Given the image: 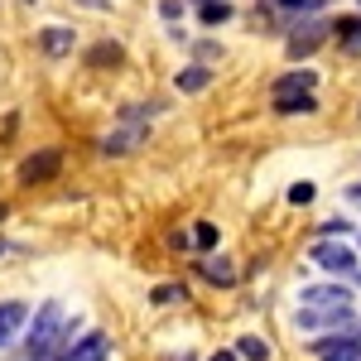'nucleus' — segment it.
I'll use <instances>...</instances> for the list:
<instances>
[{
	"label": "nucleus",
	"instance_id": "nucleus-1",
	"mask_svg": "<svg viewBox=\"0 0 361 361\" xmlns=\"http://www.w3.org/2000/svg\"><path fill=\"white\" fill-rule=\"evenodd\" d=\"M63 342H68V313H63V304H44L34 313L29 333H25V357L29 361H54Z\"/></svg>",
	"mask_w": 361,
	"mask_h": 361
},
{
	"label": "nucleus",
	"instance_id": "nucleus-2",
	"mask_svg": "<svg viewBox=\"0 0 361 361\" xmlns=\"http://www.w3.org/2000/svg\"><path fill=\"white\" fill-rule=\"evenodd\" d=\"M308 352L318 361H361V323H352L347 333H337V337H318Z\"/></svg>",
	"mask_w": 361,
	"mask_h": 361
},
{
	"label": "nucleus",
	"instance_id": "nucleus-3",
	"mask_svg": "<svg viewBox=\"0 0 361 361\" xmlns=\"http://www.w3.org/2000/svg\"><path fill=\"white\" fill-rule=\"evenodd\" d=\"M313 265H323V270H333V275H347L361 284V265H357V250L342 246V241H318L313 246Z\"/></svg>",
	"mask_w": 361,
	"mask_h": 361
},
{
	"label": "nucleus",
	"instance_id": "nucleus-4",
	"mask_svg": "<svg viewBox=\"0 0 361 361\" xmlns=\"http://www.w3.org/2000/svg\"><path fill=\"white\" fill-rule=\"evenodd\" d=\"M352 308H299V328L304 333H323V328H352Z\"/></svg>",
	"mask_w": 361,
	"mask_h": 361
},
{
	"label": "nucleus",
	"instance_id": "nucleus-5",
	"mask_svg": "<svg viewBox=\"0 0 361 361\" xmlns=\"http://www.w3.org/2000/svg\"><path fill=\"white\" fill-rule=\"evenodd\" d=\"M58 169H63V154L58 149H39V154H29L20 164V183H49Z\"/></svg>",
	"mask_w": 361,
	"mask_h": 361
},
{
	"label": "nucleus",
	"instance_id": "nucleus-6",
	"mask_svg": "<svg viewBox=\"0 0 361 361\" xmlns=\"http://www.w3.org/2000/svg\"><path fill=\"white\" fill-rule=\"evenodd\" d=\"M299 308H352V294L342 284H308L299 294Z\"/></svg>",
	"mask_w": 361,
	"mask_h": 361
},
{
	"label": "nucleus",
	"instance_id": "nucleus-7",
	"mask_svg": "<svg viewBox=\"0 0 361 361\" xmlns=\"http://www.w3.org/2000/svg\"><path fill=\"white\" fill-rule=\"evenodd\" d=\"M63 361H111V342L106 333H87L73 347H63Z\"/></svg>",
	"mask_w": 361,
	"mask_h": 361
},
{
	"label": "nucleus",
	"instance_id": "nucleus-8",
	"mask_svg": "<svg viewBox=\"0 0 361 361\" xmlns=\"http://www.w3.org/2000/svg\"><path fill=\"white\" fill-rule=\"evenodd\" d=\"M140 135H145V111H130L126 116V126H121V135H106V154H126L130 145H140Z\"/></svg>",
	"mask_w": 361,
	"mask_h": 361
},
{
	"label": "nucleus",
	"instance_id": "nucleus-9",
	"mask_svg": "<svg viewBox=\"0 0 361 361\" xmlns=\"http://www.w3.org/2000/svg\"><path fill=\"white\" fill-rule=\"evenodd\" d=\"M323 34H328L323 20H308L304 29H294V39H289V58H308L318 44H323Z\"/></svg>",
	"mask_w": 361,
	"mask_h": 361
},
{
	"label": "nucleus",
	"instance_id": "nucleus-10",
	"mask_svg": "<svg viewBox=\"0 0 361 361\" xmlns=\"http://www.w3.org/2000/svg\"><path fill=\"white\" fill-rule=\"evenodd\" d=\"M313 87H318V73H308V68H294V73H284V78H279L270 92H275V97H308Z\"/></svg>",
	"mask_w": 361,
	"mask_h": 361
},
{
	"label": "nucleus",
	"instance_id": "nucleus-11",
	"mask_svg": "<svg viewBox=\"0 0 361 361\" xmlns=\"http://www.w3.org/2000/svg\"><path fill=\"white\" fill-rule=\"evenodd\" d=\"M25 318H29L25 304H15V299H10V304H0V347H10V342H15V333L25 328Z\"/></svg>",
	"mask_w": 361,
	"mask_h": 361
},
{
	"label": "nucleus",
	"instance_id": "nucleus-12",
	"mask_svg": "<svg viewBox=\"0 0 361 361\" xmlns=\"http://www.w3.org/2000/svg\"><path fill=\"white\" fill-rule=\"evenodd\" d=\"M39 54H49V58L73 54V29H39Z\"/></svg>",
	"mask_w": 361,
	"mask_h": 361
},
{
	"label": "nucleus",
	"instance_id": "nucleus-13",
	"mask_svg": "<svg viewBox=\"0 0 361 361\" xmlns=\"http://www.w3.org/2000/svg\"><path fill=\"white\" fill-rule=\"evenodd\" d=\"M236 357H241V361H270V342H260V337H241V342H236Z\"/></svg>",
	"mask_w": 361,
	"mask_h": 361
},
{
	"label": "nucleus",
	"instance_id": "nucleus-14",
	"mask_svg": "<svg viewBox=\"0 0 361 361\" xmlns=\"http://www.w3.org/2000/svg\"><path fill=\"white\" fill-rule=\"evenodd\" d=\"M202 275L212 279V284H236V265H231V260H207Z\"/></svg>",
	"mask_w": 361,
	"mask_h": 361
},
{
	"label": "nucleus",
	"instance_id": "nucleus-15",
	"mask_svg": "<svg viewBox=\"0 0 361 361\" xmlns=\"http://www.w3.org/2000/svg\"><path fill=\"white\" fill-rule=\"evenodd\" d=\"M318 102H313V92L308 97H275V111L279 116H294V111H313Z\"/></svg>",
	"mask_w": 361,
	"mask_h": 361
},
{
	"label": "nucleus",
	"instance_id": "nucleus-16",
	"mask_svg": "<svg viewBox=\"0 0 361 361\" xmlns=\"http://www.w3.org/2000/svg\"><path fill=\"white\" fill-rule=\"evenodd\" d=\"M207 87V68H183L178 73V92H202Z\"/></svg>",
	"mask_w": 361,
	"mask_h": 361
},
{
	"label": "nucleus",
	"instance_id": "nucleus-17",
	"mask_svg": "<svg viewBox=\"0 0 361 361\" xmlns=\"http://www.w3.org/2000/svg\"><path fill=\"white\" fill-rule=\"evenodd\" d=\"M226 15H231V5H222V0H207L202 5V25H222Z\"/></svg>",
	"mask_w": 361,
	"mask_h": 361
},
{
	"label": "nucleus",
	"instance_id": "nucleus-18",
	"mask_svg": "<svg viewBox=\"0 0 361 361\" xmlns=\"http://www.w3.org/2000/svg\"><path fill=\"white\" fill-rule=\"evenodd\" d=\"M193 241H197L202 250H212V246H217V226H212V222H197V226H193Z\"/></svg>",
	"mask_w": 361,
	"mask_h": 361
},
{
	"label": "nucleus",
	"instance_id": "nucleus-19",
	"mask_svg": "<svg viewBox=\"0 0 361 361\" xmlns=\"http://www.w3.org/2000/svg\"><path fill=\"white\" fill-rule=\"evenodd\" d=\"M92 63H121V49L116 44H97L92 49Z\"/></svg>",
	"mask_w": 361,
	"mask_h": 361
},
{
	"label": "nucleus",
	"instance_id": "nucleus-20",
	"mask_svg": "<svg viewBox=\"0 0 361 361\" xmlns=\"http://www.w3.org/2000/svg\"><path fill=\"white\" fill-rule=\"evenodd\" d=\"M313 193H318L313 183H294V188H289V202H299V207H304V202H313Z\"/></svg>",
	"mask_w": 361,
	"mask_h": 361
},
{
	"label": "nucleus",
	"instance_id": "nucleus-21",
	"mask_svg": "<svg viewBox=\"0 0 361 361\" xmlns=\"http://www.w3.org/2000/svg\"><path fill=\"white\" fill-rule=\"evenodd\" d=\"M275 5H284V10H318V0H275Z\"/></svg>",
	"mask_w": 361,
	"mask_h": 361
},
{
	"label": "nucleus",
	"instance_id": "nucleus-22",
	"mask_svg": "<svg viewBox=\"0 0 361 361\" xmlns=\"http://www.w3.org/2000/svg\"><path fill=\"white\" fill-rule=\"evenodd\" d=\"M207 361H241L236 352H217V357H207Z\"/></svg>",
	"mask_w": 361,
	"mask_h": 361
},
{
	"label": "nucleus",
	"instance_id": "nucleus-23",
	"mask_svg": "<svg viewBox=\"0 0 361 361\" xmlns=\"http://www.w3.org/2000/svg\"><path fill=\"white\" fill-rule=\"evenodd\" d=\"M5 212H10V207H5V202H0V222H5Z\"/></svg>",
	"mask_w": 361,
	"mask_h": 361
},
{
	"label": "nucleus",
	"instance_id": "nucleus-24",
	"mask_svg": "<svg viewBox=\"0 0 361 361\" xmlns=\"http://www.w3.org/2000/svg\"><path fill=\"white\" fill-rule=\"evenodd\" d=\"M87 5H106V0H87Z\"/></svg>",
	"mask_w": 361,
	"mask_h": 361
},
{
	"label": "nucleus",
	"instance_id": "nucleus-25",
	"mask_svg": "<svg viewBox=\"0 0 361 361\" xmlns=\"http://www.w3.org/2000/svg\"><path fill=\"white\" fill-rule=\"evenodd\" d=\"M0 255H5V241H0Z\"/></svg>",
	"mask_w": 361,
	"mask_h": 361
},
{
	"label": "nucleus",
	"instance_id": "nucleus-26",
	"mask_svg": "<svg viewBox=\"0 0 361 361\" xmlns=\"http://www.w3.org/2000/svg\"><path fill=\"white\" fill-rule=\"evenodd\" d=\"M202 5H207V0H202Z\"/></svg>",
	"mask_w": 361,
	"mask_h": 361
}]
</instances>
